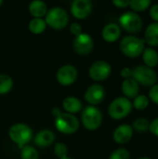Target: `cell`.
<instances>
[{
	"label": "cell",
	"instance_id": "cell-1",
	"mask_svg": "<svg viewBox=\"0 0 158 159\" xmlns=\"http://www.w3.org/2000/svg\"><path fill=\"white\" fill-rule=\"evenodd\" d=\"M121 52L129 58H137L145 48V41L134 35H127L121 39L119 45Z\"/></svg>",
	"mask_w": 158,
	"mask_h": 159
},
{
	"label": "cell",
	"instance_id": "cell-2",
	"mask_svg": "<svg viewBox=\"0 0 158 159\" xmlns=\"http://www.w3.org/2000/svg\"><path fill=\"white\" fill-rule=\"evenodd\" d=\"M8 137L19 146V148L21 149L31 142L33 138V129L26 124L17 123L10 127L8 130Z\"/></svg>",
	"mask_w": 158,
	"mask_h": 159
},
{
	"label": "cell",
	"instance_id": "cell-3",
	"mask_svg": "<svg viewBox=\"0 0 158 159\" xmlns=\"http://www.w3.org/2000/svg\"><path fill=\"white\" fill-rule=\"evenodd\" d=\"M54 126L59 132L64 135H71L78 130L80 123L77 117L74 115L61 112V114L55 117Z\"/></svg>",
	"mask_w": 158,
	"mask_h": 159
},
{
	"label": "cell",
	"instance_id": "cell-4",
	"mask_svg": "<svg viewBox=\"0 0 158 159\" xmlns=\"http://www.w3.org/2000/svg\"><path fill=\"white\" fill-rule=\"evenodd\" d=\"M45 21L47 25L54 30L64 29L69 21V15L67 11L61 7H54L47 10L45 16Z\"/></svg>",
	"mask_w": 158,
	"mask_h": 159
},
{
	"label": "cell",
	"instance_id": "cell-5",
	"mask_svg": "<svg viewBox=\"0 0 158 159\" xmlns=\"http://www.w3.org/2000/svg\"><path fill=\"white\" fill-rule=\"evenodd\" d=\"M81 122L83 127L90 131L98 129L102 122V114L96 106L88 105L83 109L81 115Z\"/></svg>",
	"mask_w": 158,
	"mask_h": 159
},
{
	"label": "cell",
	"instance_id": "cell-6",
	"mask_svg": "<svg viewBox=\"0 0 158 159\" xmlns=\"http://www.w3.org/2000/svg\"><path fill=\"white\" fill-rule=\"evenodd\" d=\"M132 110V103L130 100L126 97H118L115 99L108 107L109 116L115 120L125 118Z\"/></svg>",
	"mask_w": 158,
	"mask_h": 159
},
{
	"label": "cell",
	"instance_id": "cell-7",
	"mask_svg": "<svg viewBox=\"0 0 158 159\" xmlns=\"http://www.w3.org/2000/svg\"><path fill=\"white\" fill-rule=\"evenodd\" d=\"M132 78L139 85L153 87L157 81V75L152 68L145 65H138L132 69Z\"/></svg>",
	"mask_w": 158,
	"mask_h": 159
},
{
	"label": "cell",
	"instance_id": "cell-8",
	"mask_svg": "<svg viewBox=\"0 0 158 159\" xmlns=\"http://www.w3.org/2000/svg\"><path fill=\"white\" fill-rule=\"evenodd\" d=\"M120 28H123L129 33H139L142 28V20L136 12L127 11L123 13L118 19Z\"/></svg>",
	"mask_w": 158,
	"mask_h": 159
},
{
	"label": "cell",
	"instance_id": "cell-9",
	"mask_svg": "<svg viewBox=\"0 0 158 159\" xmlns=\"http://www.w3.org/2000/svg\"><path fill=\"white\" fill-rule=\"evenodd\" d=\"M78 76V71L73 64H64L59 68L56 74V79L61 86L68 87L73 85Z\"/></svg>",
	"mask_w": 158,
	"mask_h": 159
},
{
	"label": "cell",
	"instance_id": "cell-10",
	"mask_svg": "<svg viewBox=\"0 0 158 159\" xmlns=\"http://www.w3.org/2000/svg\"><path fill=\"white\" fill-rule=\"evenodd\" d=\"M112 72L111 65L105 61L93 62L88 69V75L94 81H103L107 79Z\"/></svg>",
	"mask_w": 158,
	"mask_h": 159
},
{
	"label": "cell",
	"instance_id": "cell-11",
	"mask_svg": "<svg viewBox=\"0 0 158 159\" xmlns=\"http://www.w3.org/2000/svg\"><path fill=\"white\" fill-rule=\"evenodd\" d=\"M74 50L79 55H88L91 53L94 48V40L88 34L82 33L81 34L74 37L73 41Z\"/></svg>",
	"mask_w": 158,
	"mask_h": 159
},
{
	"label": "cell",
	"instance_id": "cell-12",
	"mask_svg": "<svg viewBox=\"0 0 158 159\" xmlns=\"http://www.w3.org/2000/svg\"><path fill=\"white\" fill-rule=\"evenodd\" d=\"M105 97V89L101 84H92L90 85L84 95L85 101L92 106L100 104Z\"/></svg>",
	"mask_w": 158,
	"mask_h": 159
},
{
	"label": "cell",
	"instance_id": "cell-13",
	"mask_svg": "<svg viewBox=\"0 0 158 159\" xmlns=\"http://www.w3.org/2000/svg\"><path fill=\"white\" fill-rule=\"evenodd\" d=\"M92 3L89 0H74L71 4V14L77 20L88 17L92 11Z\"/></svg>",
	"mask_w": 158,
	"mask_h": 159
},
{
	"label": "cell",
	"instance_id": "cell-14",
	"mask_svg": "<svg viewBox=\"0 0 158 159\" xmlns=\"http://www.w3.org/2000/svg\"><path fill=\"white\" fill-rule=\"evenodd\" d=\"M133 136V129L129 124H122L118 126L113 134L115 142L118 144L128 143Z\"/></svg>",
	"mask_w": 158,
	"mask_h": 159
},
{
	"label": "cell",
	"instance_id": "cell-15",
	"mask_svg": "<svg viewBox=\"0 0 158 159\" xmlns=\"http://www.w3.org/2000/svg\"><path fill=\"white\" fill-rule=\"evenodd\" d=\"M121 35V28L117 23H108L102 31V37L108 43H114L119 39Z\"/></svg>",
	"mask_w": 158,
	"mask_h": 159
},
{
	"label": "cell",
	"instance_id": "cell-16",
	"mask_svg": "<svg viewBox=\"0 0 158 159\" xmlns=\"http://www.w3.org/2000/svg\"><path fill=\"white\" fill-rule=\"evenodd\" d=\"M121 89L123 94L125 95L126 98L129 99H134L139 95L140 92V85L131 77L125 79L122 82L121 85Z\"/></svg>",
	"mask_w": 158,
	"mask_h": 159
},
{
	"label": "cell",
	"instance_id": "cell-17",
	"mask_svg": "<svg viewBox=\"0 0 158 159\" xmlns=\"http://www.w3.org/2000/svg\"><path fill=\"white\" fill-rule=\"evenodd\" d=\"M54 141L55 134L49 129H42L34 137V144L41 148L48 147L54 143Z\"/></svg>",
	"mask_w": 158,
	"mask_h": 159
},
{
	"label": "cell",
	"instance_id": "cell-18",
	"mask_svg": "<svg viewBox=\"0 0 158 159\" xmlns=\"http://www.w3.org/2000/svg\"><path fill=\"white\" fill-rule=\"evenodd\" d=\"M62 108L64 109L65 113L74 115L80 112L83 108V104L81 101L74 96L66 97L62 102Z\"/></svg>",
	"mask_w": 158,
	"mask_h": 159
},
{
	"label": "cell",
	"instance_id": "cell-19",
	"mask_svg": "<svg viewBox=\"0 0 158 159\" xmlns=\"http://www.w3.org/2000/svg\"><path fill=\"white\" fill-rule=\"evenodd\" d=\"M29 12L34 18L43 19L47 12V6L44 1L34 0L29 4Z\"/></svg>",
	"mask_w": 158,
	"mask_h": 159
},
{
	"label": "cell",
	"instance_id": "cell-20",
	"mask_svg": "<svg viewBox=\"0 0 158 159\" xmlns=\"http://www.w3.org/2000/svg\"><path fill=\"white\" fill-rule=\"evenodd\" d=\"M151 47L158 46V22H153L148 25L144 33V39Z\"/></svg>",
	"mask_w": 158,
	"mask_h": 159
},
{
	"label": "cell",
	"instance_id": "cell-21",
	"mask_svg": "<svg viewBox=\"0 0 158 159\" xmlns=\"http://www.w3.org/2000/svg\"><path fill=\"white\" fill-rule=\"evenodd\" d=\"M142 60L145 66L152 68L158 64V53L153 48H145L142 52Z\"/></svg>",
	"mask_w": 158,
	"mask_h": 159
},
{
	"label": "cell",
	"instance_id": "cell-22",
	"mask_svg": "<svg viewBox=\"0 0 158 159\" xmlns=\"http://www.w3.org/2000/svg\"><path fill=\"white\" fill-rule=\"evenodd\" d=\"M29 31L34 34H40L46 31L47 23L44 19L39 18H33L28 24Z\"/></svg>",
	"mask_w": 158,
	"mask_h": 159
},
{
	"label": "cell",
	"instance_id": "cell-23",
	"mask_svg": "<svg viewBox=\"0 0 158 159\" xmlns=\"http://www.w3.org/2000/svg\"><path fill=\"white\" fill-rule=\"evenodd\" d=\"M13 88V80L7 74L0 75V95L8 93Z\"/></svg>",
	"mask_w": 158,
	"mask_h": 159
},
{
	"label": "cell",
	"instance_id": "cell-24",
	"mask_svg": "<svg viewBox=\"0 0 158 159\" xmlns=\"http://www.w3.org/2000/svg\"><path fill=\"white\" fill-rule=\"evenodd\" d=\"M152 2L150 0H131L129 1V7L136 12H142L150 7Z\"/></svg>",
	"mask_w": 158,
	"mask_h": 159
},
{
	"label": "cell",
	"instance_id": "cell-25",
	"mask_svg": "<svg viewBox=\"0 0 158 159\" xmlns=\"http://www.w3.org/2000/svg\"><path fill=\"white\" fill-rule=\"evenodd\" d=\"M20 158L21 159H38L39 154L37 150L30 145H26L20 149Z\"/></svg>",
	"mask_w": 158,
	"mask_h": 159
},
{
	"label": "cell",
	"instance_id": "cell-26",
	"mask_svg": "<svg viewBox=\"0 0 158 159\" xmlns=\"http://www.w3.org/2000/svg\"><path fill=\"white\" fill-rule=\"evenodd\" d=\"M149 105V98L146 95L141 94L138 95L136 98H134L132 107H134L137 110H144Z\"/></svg>",
	"mask_w": 158,
	"mask_h": 159
},
{
	"label": "cell",
	"instance_id": "cell-27",
	"mask_svg": "<svg viewBox=\"0 0 158 159\" xmlns=\"http://www.w3.org/2000/svg\"><path fill=\"white\" fill-rule=\"evenodd\" d=\"M149 126H150V122L148 121L147 118H144V117H140V118H137L133 124H132V129H135L136 131H139V132H145L149 129Z\"/></svg>",
	"mask_w": 158,
	"mask_h": 159
},
{
	"label": "cell",
	"instance_id": "cell-28",
	"mask_svg": "<svg viewBox=\"0 0 158 159\" xmlns=\"http://www.w3.org/2000/svg\"><path fill=\"white\" fill-rule=\"evenodd\" d=\"M53 151H54L55 156L59 159L66 157L68 156V148H67L66 144H64L62 143H57L54 145Z\"/></svg>",
	"mask_w": 158,
	"mask_h": 159
},
{
	"label": "cell",
	"instance_id": "cell-29",
	"mask_svg": "<svg viewBox=\"0 0 158 159\" xmlns=\"http://www.w3.org/2000/svg\"><path fill=\"white\" fill-rule=\"evenodd\" d=\"M109 159H130V155L127 149L119 148V149L115 150L111 154Z\"/></svg>",
	"mask_w": 158,
	"mask_h": 159
},
{
	"label": "cell",
	"instance_id": "cell-30",
	"mask_svg": "<svg viewBox=\"0 0 158 159\" xmlns=\"http://www.w3.org/2000/svg\"><path fill=\"white\" fill-rule=\"evenodd\" d=\"M69 30H70L71 34H74V36H77V35H79V34H81L83 33V27L78 22L71 23L70 26H69Z\"/></svg>",
	"mask_w": 158,
	"mask_h": 159
},
{
	"label": "cell",
	"instance_id": "cell-31",
	"mask_svg": "<svg viewBox=\"0 0 158 159\" xmlns=\"http://www.w3.org/2000/svg\"><path fill=\"white\" fill-rule=\"evenodd\" d=\"M149 99L158 105V84L154 85L149 91Z\"/></svg>",
	"mask_w": 158,
	"mask_h": 159
},
{
	"label": "cell",
	"instance_id": "cell-32",
	"mask_svg": "<svg viewBox=\"0 0 158 159\" xmlns=\"http://www.w3.org/2000/svg\"><path fill=\"white\" fill-rule=\"evenodd\" d=\"M149 130L151 131L152 134H154L155 136L158 137V117L154 119L149 126Z\"/></svg>",
	"mask_w": 158,
	"mask_h": 159
},
{
	"label": "cell",
	"instance_id": "cell-33",
	"mask_svg": "<svg viewBox=\"0 0 158 159\" xmlns=\"http://www.w3.org/2000/svg\"><path fill=\"white\" fill-rule=\"evenodd\" d=\"M150 16L156 22H158V4H155L151 7Z\"/></svg>",
	"mask_w": 158,
	"mask_h": 159
},
{
	"label": "cell",
	"instance_id": "cell-34",
	"mask_svg": "<svg viewBox=\"0 0 158 159\" xmlns=\"http://www.w3.org/2000/svg\"><path fill=\"white\" fill-rule=\"evenodd\" d=\"M113 4L119 8H126L129 6V0H114Z\"/></svg>",
	"mask_w": 158,
	"mask_h": 159
},
{
	"label": "cell",
	"instance_id": "cell-35",
	"mask_svg": "<svg viewBox=\"0 0 158 159\" xmlns=\"http://www.w3.org/2000/svg\"><path fill=\"white\" fill-rule=\"evenodd\" d=\"M120 75L121 77H123L124 79H128V78H131L132 77V69L126 67L123 68L120 72Z\"/></svg>",
	"mask_w": 158,
	"mask_h": 159
},
{
	"label": "cell",
	"instance_id": "cell-36",
	"mask_svg": "<svg viewBox=\"0 0 158 159\" xmlns=\"http://www.w3.org/2000/svg\"><path fill=\"white\" fill-rule=\"evenodd\" d=\"M59 114H61L60 108H59V107H54V108L52 109V115L54 116V117H56Z\"/></svg>",
	"mask_w": 158,
	"mask_h": 159
},
{
	"label": "cell",
	"instance_id": "cell-37",
	"mask_svg": "<svg viewBox=\"0 0 158 159\" xmlns=\"http://www.w3.org/2000/svg\"><path fill=\"white\" fill-rule=\"evenodd\" d=\"M139 159H151V158H149V157H141V158H139Z\"/></svg>",
	"mask_w": 158,
	"mask_h": 159
},
{
	"label": "cell",
	"instance_id": "cell-38",
	"mask_svg": "<svg viewBox=\"0 0 158 159\" xmlns=\"http://www.w3.org/2000/svg\"><path fill=\"white\" fill-rule=\"evenodd\" d=\"M61 159H72V158H70V157H63V158H61Z\"/></svg>",
	"mask_w": 158,
	"mask_h": 159
},
{
	"label": "cell",
	"instance_id": "cell-39",
	"mask_svg": "<svg viewBox=\"0 0 158 159\" xmlns=\"http://www.w3.org/2000/svg\"><path fill=\"white\" fill-rule=\"evenodd\" d=\"M2 4H3V1H2V0H0V7L2 6Z\"/></svg>",
	"mask_w": 158,
	"mask_h": 159
}]
</instances>
